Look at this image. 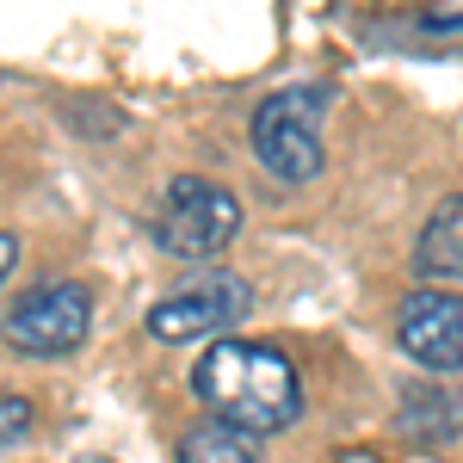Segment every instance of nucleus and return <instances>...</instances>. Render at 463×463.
Instances as JSON below:
<instances>
[{
    "label": "nucleus",
    "instance_id": "1",
    "mask_svg": "<svg viewBox=\"0 0 463 463\" xmlns=\"http://www.w3.org/2000/svg\"><path fill=\"white\" fill-rule=\"evenodd\" d=\"M192 390L211 402V420L248 432V439L290 427L303 408V383H297L290 358L279 346H253V340H216L192 371Z\"/></svg>",
    "mask_w": 463,
    "mask_h": 463
},
{
    "label": "nucleus",
    "instance_id": "2",
    "mask_svg": "<svg viewBox=\"0 0 463 463\" xmlns=\"http://www.w3.org/2000/svg\"><path fill=\"white\" fill-rule=\"evenodd\" d=\"M321 111H327V87H309V80L279 87L248 124L253 161L285 185H309L321 174Z\"/></svg>",
    "mask_w": 463,
    "mask_h": 463
},
{
    "label": "nucleus",
    "instance_id": "3",
    "mask_svg": "<svg viewBox=\"0 0 463 463\" xmlns=\"http://www.w3.org/2000/svg\"><path fill=\"white\" fill-rule=\"evenodd\" d=\"M235 235H241V204H235L229 185L198 179V174H185V179L167 185V198H161V222H155V241H161L167 260H185V266L216 260Z\"/></svg>",
    "mask_w": 463,
    "mask_h": 463
},
{
    "label": "nucleus",
    "instance_id": "4",
    "mask_svg": "<svg viewBox=\"0 0 463 463\" xmlns=\"http://www.w3.org/2000/svg\"><path fill=\"white\" fill-rule=\"evenodd\" d=\"M253 309V285L241 272H198L174 285L155 309H148V334L167 340V346H185V340H222L235 321Z\"/></svg>",
    "mask_w": 463,
    "mask_h": 463
},
{
    "label": "nucleus",
    "instance_id": "5",
    "mask_svg": "<svg viewBox=\"0 0 463 463\" xmlns=\"http://www.w3.org/2000/svg\"><path fill=\"white\" fill-rule=\"evenodd\" d=\"M87 327H93V297H87V285H69V279L32 285L0 316L6 346H19L25 358H69L87 340Z\"/></svg>",
    "mask_w": 463,
    "mask_h": 463
},
{
    "label": "nucleus",
    "instance_id": "6",
    "mask_svg": "<svg viewBox=\"0 0 463 463\" xmlns=\"http://www.w3.org/2000/svg\"><path fill=\"white\" fill-rule=\"evenodd\" d=\"M395 340L432 377L463 371V297L458 290H414L395 316Z\"/></svg>",
    "mask_w": 463,
    "mask_h": 463
},
{
    "label": "nucleus",
    "instance_id": "7",
    "mask_svg": "<svg viewBox=\"0 0 463 463\" xmlns=\"http://www.w3.org/2000/svg\"><path fill=\"white\" fill-rule=\"evenodd\" d=\"M395 432L414 445H451L463 439V390L451 383H414L395 408Z\"/></svg>",
    "mask_w": 463,
    "mask_h": 463
},
{
    "label": "nucleus",
    "instance_id": "8",
    "mask_svg": "<svg viewBox=\"0 0 463 463\" xmlns=\"http://www.w3.org/2000/svg\"><path fill=\"white\" fill-rule=\"evenodd\" d=\"M414 266L427 279H463V198H445L427 216V229L414 241Z\"/></svg>",
    "mask_w": 463,
    "mask_h": 463
},
{
    "label": "nucleus",
    "instance_id": "9",
    "mask_svg": "<svg viewBox=\"0 0 463 463\" xmlns=\"http://www.w3.org/2000/svg\"><path fill=\"white\" fill-rule=\"evenodd\" d=\"M179 463H260V458H253L248 432L222 427V420H204V427H192L179 439Z\"/></svg>",
    "mask_w": 463,
    "mask_h": 463
},
{
    "label": "nucleus",
    "instance_id": "10",
    "mask_svg": "<svg viewBox=\"0 0 463 463\" xmlns=\"http://www.w3.org/2000/svg\"><path fill=\"white\" fill-rule=\"evenodd\" d=\"M25 427H32V402H25V395H0V451L19 445Z\"/></svg>",
    "mask_w": 463,
    "mask_h": 463
},
{
    "label": "nucleus",
    "instance_id": "11",
    "mask_svg": "<svg viewBox=\"0 0 463 463\" xmlns=\"http://www.w3.org/2000/svg\"><path fill=\"white\" fill-rule=\"evenodd\" d=\"M13 260H19V235H13V229H0V285H6Z\"/></svg>",
    "mask_w": 463,
    "mask_h": 463
}]
</instances>
